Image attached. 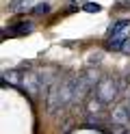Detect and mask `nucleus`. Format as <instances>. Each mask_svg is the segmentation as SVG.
Returning <instances> with one entry per match:
<instances>
[{
  "label": "nucleus",
  "instance_id": "obj_12",
  "mask_svg": "<svg viewBox=\"0 0 130 134\" xmlns=\"http://www.w3.org/2000/svg\"><path fill=\"white\" fill-rule=\"evenodd\" d=\"M113 134H130V125H126V128H113Z\"/></svg>",
  "mask_w": 130,
  "mask_h": 134
},
{
  "label": "nucleus",
  "instance_id": "obj_9",
  "mask_svg": "<svg viewBox=\"0 0 130 134\" xmlns=\"http://www.w3.org/2000/svg\"><path fill=\"white\" fill-rule=\"evenodd\" d=\"M30 9V0H13L11 4H9V11L11 13H24Z\"/></svg>",
  "mask_w": 130,
  "mask_h": 134
},
{
  "label": "nucleus",
  "instance_id": "obj_10",
  "mask_svg": "<svg viewBox=\"0 0 130 134\" xmlns=\"http://www.w3.org/2000/svg\"><path fill=\"white\" fill-rule=\"evenodd\" d=\"M48 11H50V4H48V2H41V4H37V7L33 9L35 15H43V13H48Z\"/></svg>",
  "mask_w": 130,
  "mask_h": 134
},
{
  "label": "nucleus",
  "instance_id": "obj_4",
  "mask_svg": "<svg viewBox=\"0 0 130 134\" xmlns=\"http://www.w3.org/2000/svg\"><path fill=\"white\" fill-rule=\"evenodd\" d=\"M108 119H111L113 128H126V125H130V104L121 102L117 106H113V110L108 113Z\"/></svg>",
  "mask_w": 130,
  "mask_h": 134
},
{
  "label": "nucleus",
  "instance_id": "obj_1",
  "mask_svg": "<svg viewBox=\"0 0 130 134\" xmlns=\"http://www.w3.org/2000/svg\"><path fill=\"white\" fill-rule=\"evenodd\" d=\"M74 87H76V78L61 76L46 91V110L50 115H56L61 110H65L67 106H72L74 104Z\"/></svg>",
  "mask_w": 130,
  "mask_h": 134
},
{
  "label": "nucleus",
  "instance_id": "obj_2",
  "mask_svg": "<svg viewBox=\"0 0 130 134\" xmlns=\"http://www.w3.org/2000/svg\"><path fill=\"white\" fill-rule=\"evenodd\" d=\"M121 89H124V82H121L117 76H102V80L93 89V95L100 97L104 104H113V102L119 99Z\"/></svg>",
  "mask_w": 130,
  "mask_h": 134
},
{
  "label": "nucleus",
  "instance_id": "obj_11",
  "mask_svg": "<svg viewBox=\"0 0 130 134\" xmlns=\"http://www.w3.org/2000/svg\"><path fill=\"white\" fill-rule=\"evenodd\" d=\"M82 9L89 11V13H98V11H102V7H100V4H85Z\"/></svg>",
  "mask_w": 130,
  "mask_h": 134
},
{
  "label": "nucleus",
  "instance_id": "obj_6",
  "mask_svg": "<svg viewBox=\"0 0 130 134\" xmlns=\"http://www.w3.org/2000/svg\"><path fill=\"white\" fill-rule=\"evenodd\" d=\"M28 32H33V22L30 20H22V22L13 24V26L4 28V37H24V35H28Z\"/></svg>",
  "mask_w": 130,
  "mask_h": 134
},
{
  "label": "nucleus",
  "instance_id": "obj_8",
  "mask_svg": "<svg viewBox=\"0 0 130 134\" xmlns=\"http://www.w3.org/2000/svg\"><path fill=\"white\" fill-rule=\"evenodd\" d=\"M22 78H24V71L20 69H4L2 71V85H13V87H22Z\"/></svg>",
  "mask_w": 130,
  "mask_h": 134
},
{
  "label": "nucleus",
  "instance_id": "obj_13",
  "mask_svg": "<svg viewBox=\"0 0 130 134\" xmlns=\"http://www.w3.org/2000/svg\"><path fill=\"white\" fill-rule=\"evenodd\" d=\"M121 52H124V54H128L130 56V37L124 41V46H121Z\"/></svg>",
  "mask_w": 130,
  "mask_h": 134
},
{
  "label": "nucleus",
  "instance_id": "obj_7",
  "mask_svg": "<svg viewBox=\"0 0 130 134\" xmlns=\"http://www.w3.org/2000/svg\"><path fill=\"white\" fill-rule=\"evenodd\" d=\"M106 106L108 104H104L100 97H95L93 93L85 99V113L87 115H106Z\"/></svg>",
  "mask_w": 130,
  "mask_h": 134
},
{
  "label": "nucleus",
  "instance_id": "obj_5",
  "mask_svg": "<svg viewBox=\"0 0 130 134\" xmlns=\"http://www.w3.org/2000/svg\"><path fill=\"white\" fill-rule=\"evenodd\" d=\"M22 89H24L30 97H35L37 93H41V80H39V71H37V69H26V71H24Z\"/></svg>",
  "mask_w": 130,
  "mask_h": 134
},
{
  "label": "nucleus",
  "instance_id": "obj_14",
  "mask_svg": "<svg viewBox=\"0 0 130 134\" xmlns=\"http://www.w3.org/2000/svg\"><path fill=\"white\" fill-rule=\"evenodd\" d=\"M128 104H130V99H128Z\"/></svg>",
  "mask_w": 130,
  "mask_h": 134
},
{
  "label": "nucleus",
  "instance_id": "obj_3",
  "mask_svg": "<svg viewBox=\"0 0 130 134\" xmlns=\"http://www.w3.org/2000/svg\"><path fill=\"white\" fill-rule=\"evenodd\" d=\"M128 30H130V20H119V22H115V24L111 26L106 48H108V50H119V52H121V46H124V41L128 39Z\"/></svg>",
  "mask_w": 130,
  "mask_h": 134
}]
</instances>
